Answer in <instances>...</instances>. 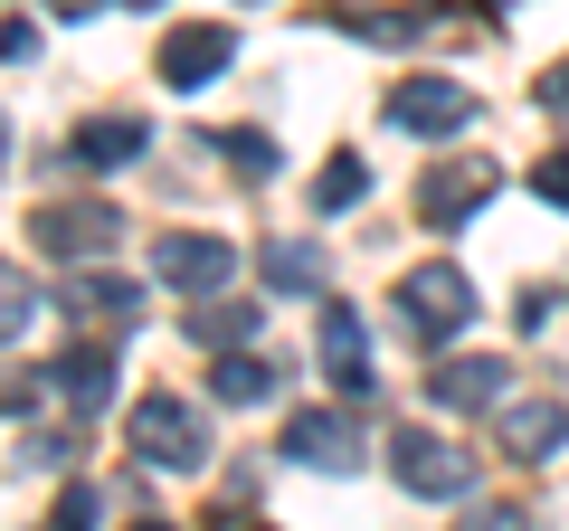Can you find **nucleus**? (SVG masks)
<instances>
[{"label":"nucleus","mask_w":569,"mask_h":531,"mask_svg":"<svg viewBox=\"0 0 569 531\" xmlns=\"http://www.w3.org/2000/svg\"><path fill=\"white\" fill-rule=\"evenodd\" d=\"M123 437H133L142 465H162V474H200L209 465V418L190 409V399H171V389H152V399L123 418Z\"/></svg>","instance_id":"1"},{"label":"nucleus","mask_w":569,"mask_h":531,"mask_svg":"<svg viewBox=\"0 0 569 531\" xmlns=\"http://www.w3.org/2000/svg\"><path fill=\"white\" fill-rule=\"evenodd\" d=\"M389 313H399L418 342H447V332H466L475 323V285H466V266H408L399 275V294H389Z\"/></svg>","instance_id":"2"},{"label":"nucleus","mask_w":569,"mask_h":531,"mask_svg":"<svg viewBox=\"0 0 569 531\" xmlns=\"http://www.w3.org/2000/svg\"><path fill=\"white\" fill-rule=\"evenodd\" d=\"M29 238H39L48 257L67 266V275H86V266H96L104 247L123 238V209H104V200H48L39 219H29Z\"/></svg>","instance_id":"3"},{"label":"nucleus","mask_w":569,"mask_h":531,"mask_svg":"<svg viewBox=\"0 0 569 531\" xmlns=\"http://www.w3.org/2000/svg\"><path fill=\"white\" fill-rule=\"evenodd\" d=\"M389 474H399L418 503H456V493H466V455H456L437 428H399L389 437Z\"/></svg>","instance_id":"4"},{"label":"nucleus","mask_w":569,"mask_h":531,"mask_svg":"<svg viewBox=\"0 0 569 531\" xmlns=\"http://www.w3.org/2000/svg\"><path fill=\"white\" fill-rule=\"evenodd\" d=\"M238 275V247L228 238H152V285L171 294H219Z\"/></svg>","instance_id":"5"},{"label":"nucleus","mask_w":569,"mask_h":531,"mask_svg":"<svg viewBox=\"0 0 569 531\" xmlns=\"http://www.w3.org/2000/svg\"><path fill=\"white\" fill-rule=\"evenodd\" d=\"M284 455L295 465H323V474H351L361 465V418L351 409H295L284 418Z\"/></svg>","instance_id":"6"},{"label":"nucleus","mask_w":569,"mask_h":531,"mask_svg":"<svg viewBox=\"0 0 569 531\" xmlns=\"http://www.w3.org/2000/svg\"><path fill=\"white\" fill-rule=\"evenodd\" d=\"M238 58V39H228V20H181V29H162V86H209L219 67Z\"/></svg>","instance_id":"7"},{"label":"nucleus","mask_w":569,"mask_h":531,"mask_svg":"<svg viewBox=\"0 0 569 531\" xmlns=\"http://www.w3.org/2000/svg\"><path fill=\"white\" fill-rule=\"evenodd\" d=\"M152 152V123L142 114H86L77 133H67V171H123Z\"/></svg>","instance_id":"8"},{"label":"nucleus","mask_w":569,"mask_h":531,"mask_svg":"<svg viewBox=\"0 0 569 531\" xmlns=\"http://www.w3.org/2000/svg\"><path fill=\"white\" fill-rule=\"evenodd\" d=\"M466 114H475V96L456 77H408L399 96H389V123H399V133H466Z\"/></svg>","instance_id":"9"},{"label":"nucleus","mask_w":569,"mask_h":531,"mask_svg":"<svg viewBox=\"0 0 569 531\" xmlns=\"http://www.w3.org/2000/svg\"><path fill=\"white\" fill-rule=\"evenodd\" d=\"M503 389H512V361H493V351H466V361H437L427 399H437V409H503Z\"/></svg>","instance_id":"10"},{"label":"nucleus","mask_w":569,"mask_h":531,"mask_svg":"<svg viewBox=\"0 0 569 531\" xmlns=\"http://www.w3.org/2000/svg\"><path fill=\"white\" fill-rule=\"evenodd\" d=\"M48 389H58V399H67V409H77V418H96L104 399H114V351H104V342L67 351V361L48 370Z\"/></svg>","instance_id":"11"},{"label":"nucleus","mask_w":569,"mask_h":531,"mask_svg":"<svg viewBox=\"0 0 569 531\" xmlns=\"http://www.w3.org/2000/svg\"><path fill=\"white\" fill-rule=\"evenodd\" d=\"M485 200H493V171H485V162H466V171H427L418 219H427V228H447V219H475Z\"/></svg>","instance_id":"12"},{"label":"nucleus","mask_w":569,"mask_h":531,"mask_svg":"<svg viewBox=\"0 0 569 531\" xmlns=\"http://www.w3.org/2000/svg\"><path fill=\"white\" fill-rule=\"evenodd\" d=\"M323 370H332V389H342L351 409L370 399V351H361V313H342V304L323 313Z\"/></svg>","instance_id":"13"},{"label":"nucleus","mask_w":569,"mask_h":531,"mask_svg":"<svg viewBox=\"0 0 569 531\" xmlns=\"http://www.w3.org/2000/svg\"><path fill=\"white\" fill-rule=\"evenodd\" d=\"M569 447V409L560 399H522V409H503V455H560Z\"/></svg>","instance_id":"14"},{"label":"nucleus","mask_w":569,"mask_h":531,"mask_svg":"<svg viewBox=\"0 0 569 531\" xmlns=\"http://www.w3.org/2000/svg\"><path fill=\"white\" fill-rule=\"evenodd\" d=\"M67 304H77V313H104V323H123V313L142 304V285H133V275H96V266H86V275H67Z\"/></svg>","instance_id":"15"},{"label":"nucleus","mask_w":569,"mask_h":531,"mask_svg":"<svg viewBox=\"0 0 569 531\" xmlns=\"http://www.w3.org/2000/svg\"><path fill=\"white\" fill-rule=\"evenodd\" d=\"M190 342H209L219 361L247 351V342H257V304H200V313H190Z\"/></svg>","instance_id":"16"},{"label":"nucleus","mask_w":569,"mask_h":531,"mask_svg":"<svg viewBox=\"0 0 569 531\" xmlns=\"http://www.w3.org/2000/svg\"><path fill=\"white\" fill-rule=\"evenodd\" d=\"M266 285H276V294H313V285H323V247L276 238V247H266Z\"/></svg>","instance_id":"17"},{"label":"nucleus","mask_w":569,"mask_h":531,"mask_svg":"<svg viewBox=\"0 0 569 531\" xmlns=\"http://www.w3.org/2000/svg\"><path fill=\"white\" fill-rule=\"evenodd\" d=\"M209 389H219L228 409H257L266 389H276V370H266V361H257V351H228V361H219V370H209Z\"/></svg>","instance_id":"18"},{"label":"nucleus","mask_w":569,"mask_h":531,"mask_svg":"<svg viewBox=\"0 0 569 531\" xmlns=\"http://www.w3.org/2000/svg\"><path fill=\"white\" fill-rule=\"evenodd\" d=\"M29 323H39V285H29V266L0 257V342H20Z\"/></svg>","instance_id":"19"},{"label":"nucleus","mask_w":569,"mask_h":531,"mask_svg":"<svg viewBox=\"0 0 569 531\" xmlns=\"http://www.w3.org/2000/svg\"><path fill=\"white\" fill-rule=\"evenodd\" d=\"M209 152H228V162H238V181H276V143H266V133H219Z\"/></svg>","instance_id":"20"},{"label":"nucleus","mask_w":569,"mask_h":531,"mask_svg":"<svg viewBox=\"0 0 569 531\" xmlns=\"http://www.w3.org/2000/svg\"><path fill=\"white\" fill-rule=\"evenodd\" d=\"M361 190H370V171H361V162H351V152H342V162H332L323 181H313V200H323V209H351V200H361Z\"/></svg>","instance_id":"21"},{"label":"nucleus","mask_w":569,"mask_h":531,"mask_svg":"<svg viewBox=\"0 0 569 531\" xmlns=\"http://www.w3.org/2000/svg\"><path fill=\"white\" fill-rule=\"evenodd\" d=\"M48 531H96V484H67L58 512H48Z\"/></svg>","instance_id":"22"},{"label":"nucleus","mask_w":569,"mask_h":531,"mask_svg":"<svg viewBox=\"0 0 569 531\" xmlns=\"http://www.w3.org/2000/svg\"><path fill=\"white\" fill-rule=\"evenodd\" d=\"M531 190H541L550 209H569V152H541V162H531Z\"/></svg>","instance_id":"23"},{"label":"nucleus","mask_w":569,"mask_h":531,"mask_svg":"<svg viewBox=\"0 0 569 531\" xmlns=\"http://www.w3.org/2000/svg\"><path fill=\"white\" fill-rule=\"evenodd\" d=\"M0 58H39V29H29V20H0Z\"/></svg>","instance_id":"24"},{"label":"nucleus","mask_w":569,"mask_h":531,"mask_svg":"<svg viewBox=\"0 0 569 531\" xmlns=\"http://www.w3.org/2000/svg\"><path fill=\"white\" fill-rule=\"evenodd\" d=\"M29 389H39V380H20V370H0V409H29Z\"/></svg>","instance_id":"25"},{"label":"nucleus","mask_w":569,"mask_h":531,"mask_svg":"<svg viewBox=\"0 0 569 531\" xmlns=\"http://www.w3.org/2000/svg\"><path fill=\"white\" fill-rule=\"evenodd\" d=\"M541 104H569V58L550 67V77H541Z\"/></svg>","instance_id":"26"},{"label":"nucleus","mask_w":569,"mask_h":531,"mask_svg":"<svg viewBox=\"0 0 569 531\" xmlns=\"http://www.w3.org/2000/svg\"><path fill=\"white\" fill-rule=\"evenodd\" d=\"M475 531H522V512H475Z\"/></svg>","instance_id":"27"},{"label":"nucleus","mask_w":569,"mask_h":531,"mask_svg":"<svg viewBox=\"0 0 569 531\" xmlns=\"http://www.w3.org/2000/svg\"><path fill=\"white\" fill-rule=\"evenodd\" d=\"M133 531H171V522H162V512H142V522H133Z\"/></svg>","instance_id":"28"},{"label":"nucleus","mask_w":569,"mask_h":531,"mask_svg":"<svg viewBox=\"0 0 569 531\" xmlns=\"http://www.w3.org/2000/svg\"><path fill=\"white\" fill-rule=\"evenodd\" d=\"M0 171H10V123H0Z\"/></svg>","instance_id":"29"}]
</instances>
